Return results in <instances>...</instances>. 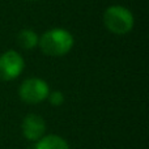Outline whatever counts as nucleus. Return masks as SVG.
Instances as JSON below:
<instances>
[{
	"label": "nucleus",
	"instance_id": "1",
	"mask_svg": "<svg viewBox=\"0 0 149 149\" xmlns=\"http://www.w3.org/2000/svg\"><path fill=\"white\" fill-rule=\"evenodd\" d=\"M38 46L45 55L63 56L73 47V37L64 29H50L38 38Z\"/></svg>",
	"mask_w": 149,
	"mask_h": 149
},
{
	"label": "nucleus",
	"instance_id": "2",
	"mask_svg": "<svg viewBox=\"0 0 149 149\" xmlns=\"http://www.w3.org/2000/svg\"><path fill=\"white\" fill-rule=\"evenodd\" d=\"M103 22L107 30L116 36H124L134 28V16L127 8L120 5H111L103 13Z\"/></svg>",
	"mask_w": 149,
	"mask_h": 149
},
{
	"label": "nucleus",
	"instance_id": "3",
	"mask_svg": "<svg viewBox=\"0 0 149 149\" xmlns=\"http://www.w3.org/2000/svg\"><path fill=\"white\" fill-rule=\"evenodd\" d=\"M50 93L49 85L46 81L37 77L28 79L21 84L18 94L20 98L26 103H39L47 98Z\"/></svg>",
	"mask_w": 149,
	"mask_h": 149
},
{
	"label": "nucleus",
	"instance_id": "4",
	"mask_svg": "<svg viewBox=\"0 0 149 149\" xmlns=\"http://www.w3.org/2000/svg\"><path fill=\"white\" fill-rule=\"evenodd\" d=\"M25 63L18 52L9 50L0 55V80L10 81L17 79L24 71Z\"/></svg>",
	"mask_w": 149,
	"mask_h": 149
},
{
	"label": "nucleus",
	"instance_id": "5",
	"mask_svg": "<svg viewBox=\"0 0 149 149\" xmlns=\"http://www.w3.org/2000/svg\"><path fill=\"white\" fill-rule=\"evenodd\" d=\"M46 123L37 114H30L22 122V134L28 140L37 141L45 135Z\"/></svg>",
	"mask_w": 149,
	"mask_h": 149
},
{
	"label": "nucleus",
	"instance_id": "6",
	"mask_svg": "<svg viewBox=\"0 0 149 149\" xmlns=\"http://www.w3.org/2000/svg\"><path fill=\"white\" fill-rule=\"evenodd\" d=\"M36 149H70V145L58 135H47L37 140Z\"/></svg>",
	"mask_w": 149,
	"mask_h": 149
},
{
	"label": "nucleus",
	"instance_id": "7",
	"mask_svg": "<svg viewBox=\"0 0 149 149\" xmlns=\"http://www.w3.org/2000/svg\"><path fill=\"white\" fill-rule=\"evenodd\" d=\"M17 42L22 49L25 50H31L36 46H38V37L30 29H24L18 33L17 36Z\"/></svg>",
	"mask_w": 149,
	"mask_h": 149
},
{
	"label": "nucleus",
	"instance_id": "8",
	"mask_svg": "<svg viewBox=\"0 0 149 149\" xmlns=\"http://www.w3.org/2000/svg\"><path fill=\"white\" fill-rule=\"evenodd\" d=\"M47 98H49L50 103H51L52 106H60L63 102H64V95H63V93L59 92V90L52 92V93H49Z\"/></svg>",
	"mask_w": 149,
	"mask_h": 149
},
{
	"label": "nucleus",
	"instance_id": "9",
	"mask_svg": "<svg viewBox=\"0 0 149 149\" xmlns=\"http://www.w3.org/2000/svg\"><path fill=\"white\" fill-rule=\"evenodd\" d=\"M28 1H36V0H28Z\"/></svg>",
	"mask_w": 149,
	"mask_h": 149
}]
</instances>
